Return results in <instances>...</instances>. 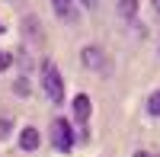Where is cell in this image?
Wrapping results in <instances>:
<instances>
[{
  "instance_id": "1",
  "label": "cell",
  "mask_w": 160,
  "mask_h": 157,
  "mask_svg": "<svg viewBox=\"0 0 160 157\" xmlns=\"http://www.w3.org/2000/svg\"><path fill=\"white\" fill-rule=\"evenodd\" d=\"M42 93L55 103V106L64 103V77L58 74V68H55V61H51V58L42 61Z\"/></svg>"
},
{
  "instance_id": "2",
  "label": "cell",
  "mask_w": 160,
  "mask_h": 157,
  "mask_svg": "<svg viewBox=\"0 0 160 157\" xmlns=\"http://www.w3.org/2000/svg\"><path fill=\"white\" fill-rule=\"evenodd\" d=\"M74 144H77V132H74L71 119L58 115V119L51 122V148H55L58 154H71Z\"/></svg>"
},
{
  "instance_id": "3",
  "label": "cell",
  "mask_w": 160,
  "mask_h": 157,
  "mask_svg": "<svg viewBox=\"0 0 160 157\" xmlns=\"http://www.w3.org/2000/svg\"><path fill=\"white\" fill-rule=\"evenodd\" d=\"M80 64H83L87 71H93V74H106L109 71V58H106V51L99 45H83L80 48Z\"/></svg>"
},
{
  "instance_id": "4",
  "label": "cell",
  "mask_w": 160,
  "mask_h": 157,
  "mask_svg": "<svg viewBox=\"0 0 160 157\" xmlns=\"http://www.w3.org/2000/svg\"><path fill=\"white\" fill-rule=\"evenodd\" d=\"M71 115H74V122H77L80 128H87L90 115H93V99H90L87 93H77V96L71 99Z\"/></svg>"
},
{
  "instance_id": "5",
  "label": "cell",
  "mask_w": 160,
  "mask_h": 157,
  "mask_svg": "<svg viewBox=\"0 0 160 157\" xmlns=\"http://www.w3.org/2000/svg\"><path fill=\"white\" fill-rule=\"evenodd\" d=\"M51 10H55V16L61 23H77L80 19V10H77V0H51Z\"/></svg>"
},
{
  "instance_id": "6",
  "label": "cell",
  "mask_w": 160,
  "mask_h": 157,
  "mask_svg": "<svg viewBox=\"0 0 160 157\" xmlns=\"http://www.w3.org/2000/svg\"><path fill=\"white\" fill-rule=\"evenodd\" d=\"M38 144H42V135H38V128H35V125H26L22 132H19V148H22V151H35Z\"/></svg>"
},
{
  "instance_id": "7",
  "label": "cell",
  "mask_w": 160,
  "mask_h": 157,
  "mask_svg": "<svg viewBox=\"0 0 160 157\" xmlns=\"http://www.w3.org/2000/svg\"><path fill=\"white\" fill-rule=\"evenodd\" d=\"M135 16H138V0H118V19L131 23Z\"/></svg>"
},
{
  "instance_id": "8",
  "label": "cell",
  "mask_w": 160,
  "mask_h": 157,
  "mask_svg": "<svg viewBox=\"0 0 160 157\" xmlns=\"http://www.w3.org/2000/svg\"><path fill=\"white\" fill-rule=\"evenodd\" d=\"M22 29H29V38H32V42H42V26H38L35 16H26V19H22Z\"/></svg>"
},
{
  "instance_id": "9",
  "label": "cell",
  "mask_w": 160,
  "mask_h": 157,
  "mask_svg": "<svg viewBox=\"0 0 160 157\" xmlns=\"http://www.w3.org/2000/svg\"><path fill=\"white\" fill-rule=\"evenodd\" d=\"M29 93H32L29 77H26V74H22V77H16V84H13V96H19V99H22V96H29Z\"/></svg>"
},
{
  "instance_id": "10",
  "label": "cell",
  "mask_w": 160,
  "mask_h": 157,
  "mask_svg": "<svg viewBox=\"0 0 160 157\" xmlns=\"http://www.w3.org/2000/svg\"><path fill=\"white\" fill-rule=\"evenodd\" d=\"M144 109H148L151 119H160V90H154V93L148 96V106H144Z\"/></svg>"
},
{
  "instance_id": "11",
  "label": "cell",
  "mask_w": 160,
  "mask_h": 157,
  "mask_svg": "<svg viewBox=\"0 0 160 157\" xmlns=\"http://www.w3.org/2000/svg\"><path fill=\"white\" fill-rule=\"evenodd\" d=\"M13 68V51H0V74Z\"/></svg>"
},
{
  "instance_id": "12",
  "label": "cell",
  "mask_w": 160,
  "mask_h": 157,
  "mask_svg": "<svg viewBox=\"0 0 160 157\" xmlns=\"http://www.w3.org/2000/svg\"><path fill=\"white\" fill-rule=\"evenodd\" d=\"M10 135H13V122L10 119H0V141H7Z\"/></svg>"
},
{
  "instance_id": "13",
  "label": "cell",
  "mask_w": 160,
  "mask_h": 157,
  "mask_svg": "<svg viewBox=\"0 0 160 157\" xmlns=\"http://www.w3.org/2000/svg\"><path fill=\"white\" fill-rule=\"evenodd\" d=\"M80 3H83L87 10H93V7H96V3H99V0H80Z\"/></svg>"
},
{
  "instance_id": "14",
  "label": "cell",
  "mask_w": 160,
  "mask_h": 157,
  "mask_svg": "<svg viewBox=\"0 0 160 157\" xmlns=\"http://www.w3.org/2000/svg\"><path fill=\"white\" fill-rule=\"evenodd\" d=\"M135 157H154L151 151H135Z\"/></svg>"
},
{
  "instance_id": "15",
  "label": "cell",
  "mask_w": 160,
  "mask_h": 157,
  "mask_svg": "<svg viewBox=\"0 0 160 157\" xmlns=\"http://www.w3.org/2000/svg\"><path fill=\"white\" fill-rule=\"evenodd\" d=\"M3 32H7V26H3V19H0V35H3Z\"/></svg>"
},
{
  "instance_id": "16",
  "label": "cell",
  "mask_w": 160,
  "mask_h": 157,
  "mask_svg": "<svg viewBox=\"0 0 160 157\" xmlns=\"http://www.w3.org/2000/svg\"><path fill=\"white\" fill-rule=\"evenodd\" d=\"M154 7H157V13H160V0H154Z\"/></svg>"
}]
</instances>
